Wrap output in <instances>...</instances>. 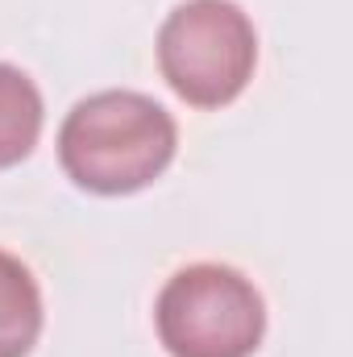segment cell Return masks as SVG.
<instances>
[{
	"mask_svg": "<svg viewBox=\"0 0 353 357\" xmlns=\"http://www.w3.org/2000/svg\"><path fill=\"white\" fill-rule=\"evenodd\" d=\"M175 116L142 91L84 96L59 125V162L91 195H133L175 162Z\"/></svg>",
	"mask_w": 353,
	"mask_h": 357,
	"instance_id": "1",
	"label": "cell"
},
{
	"mask_svg": "<svg viewBox=\"0 0 353 357\" xmlns=\"http://www.w3.org/2000/svg\"><path fill=\"white\" fill-rule=\"evenodd\" d=\"M158 71L191 108H225L250 88L258 29L237 0H183L158 25Z\"/></svg>",
	"mask_w": 353,
	"mask_h": 357,
	"instance_id": "2",
	"label": "cell"
},
{
	"mask_svg": "<svg viewBox=\"0 0 353 357\" xmlns=\"http://www.w3.org/2000/svg\"><path fill=\"white\" fill-rule=\"evenodd\" d=\"M154 328L171 357H254L266 337V299L237 266L195 262L163 282Z\"/></svg>",
	"mask_w": 353,
	"mask_h": 357,
	"instance_id": "3",
	"label": "cell"
},
{
	"mask_svg": "<svg viewBox=\"0 0 353 357\" xmlns=\"http://www.w3.org/2000/svg\"><path fill=\"white\" fill-rule=\"evenodd\" d=\"M42 337V287L21 258L0 250V357H29Z\"/></svg>",
	"mask_w": 353,
	"mask_h": 357,
	"instance_id": "4",
	"label": "cell"
},
{
	"mask_svg": "<svg viewBox=\"0 0 353 357\" xmlns=\"http://www.w3.org/2000/svg\"><path fill=\"white\" fill-rule=\"evenodd\" d=\"M42 121H46V104L38 84L21 67L0 63V171L33 154L42 137Z\"/></svg>",
	"mask_w": 353,
	"mask_h": 357,
	"instance_id": "5",
	"label": "cell"
}]
</instances>
